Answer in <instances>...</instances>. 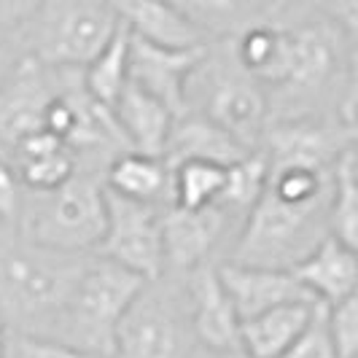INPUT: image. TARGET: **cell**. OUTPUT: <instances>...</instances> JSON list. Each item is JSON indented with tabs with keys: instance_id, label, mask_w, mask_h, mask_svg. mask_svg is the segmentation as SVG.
I'll use <instances>...</instances> for the list:
<instances>
[{
	"instance_id": "6da1fadb",
	"label": "cell",
	"mask_w": 358,
	"mask_h": 358,
	"mask_svg": "<svg viewBox=\"0 0 358 358\" xmlns=\"http://www.w3.org/2000/svg\"><path fill=\"white\" fill-rule=\"evenodd\" d=\"M90 256L46 248L0 221V323L49 337Z\"/></svg>"
},
{
	"instance_id": "7a4b0ae2",
	"label": "cell",
	"mask_w": 358,
	"mask_h": 358,
	"mask_svg": "<svg viewBox=\"0 0 358 358\" xmlns=\"http://www.w3.org/2000/svg\"><path fill=\"white\" fill-rule=\"evenodd\" d=\"M189 113H202L234 141L256 151L269 124L267 90L253 81L232 57L229 38L221 43H208L186 84Z\"/></svg>"
},
{
	"instance_id": "3957f363",
	"label": "cell",
	"mask_w": 358,
	"mask_h": 358,
	"mask_svg": "<svg viewBox=\"0 0 358 358\" xmlns=\"http://www.w3.org/2000/svg\"><path fill=\"white\" fill-rule=\"evenodd\" d=\"M17 227L33 243L54 251L94 253L106 229L103 176L76 170L57 189L24 192Z\"/></svg>"
},
{
	"instance_id": "277c9868",
	"label": "cell",
	"mask_w": 358,
	"mask_h": 358,
	"mask_svg": "<svg viewBox=\"0 0 358 358\" xmlns=\"http://www.w3.org/2000/svg\"><path fill=\"white\" fill-rule=\"evenodd\" d=\"M143 283V278L92 253L76 278L71 296L59 310L49 337L92 356L110 358L119 321Z\"/></svg>"
},
{
	"instance_id": "5b68a950",
	"label": "cell",
	"mask_w": 358,
	"mask_h": 358,
	"mask_svg": "<svg viewBox=\"0 0 358 358\" xmlns=\"http://www.w3.org/2000/svg\"><path fill=\"white\" fill-rule=\"evenodd\" d=\"M329 234V199L288 202L267 186L251 213L243 218L232 262L291 269Z\"/></svg>"
},
{
	"instance_id": "8992f818",
	"label": "cell",
	"mask_w": 358,
	"mask_h": 358,
	"mask_svg": "<svg viewBox=\"0 0 358 358\" xmlns=\"http://www.w3.org/2000/svg\"><path fill=\"white\" fill-rule=\"evenodd\" d=\"M189 294L178 275L143 283L119 321L110 358H197Z\"/></svg>"
},
{
	"instance_id": "52a82bcc",
	"label": "cell",
	"mask_w": 358,
	"mask_h": 358,
	"mask_svg": "<svg viewBox=\"0 0 358 358\" xmlns=\"http://www.w3.org/2000/svg\"><path fill=\"white\" fill-rule=\"evenodd\" d=\"M113 0H43L24 27V46L38 62L81 71L119 30Z\"/></svg>"
},
{
	"instance_id": "ba28073f",
	"label": "cell",
	"mask_w": 358,
	"mask_h": 358,
	"mask_svg": "<svg viewBox=\"0 0 358 358\" xmlns=\"http://www.w3.org/2000/svg\"><path fill=\"white\" fill-rule=\"evenodd\" d=\"M94 256L148 280L164 275L162 208L119 197L106 189V229Z\"/></svg>"
},
{
	"instance_id": "9c48e42d",
	"label": "cell",
	"mask_w": 358,
	"mask_h": 358,
	"mask_svg": "<svg viewBox=\"0 0 358 358\" xmlns=\"http://www.w3.org/2000/svg\"><path fill=\"white\" fill-rule=\"evenodd\" d=\"M62 68H49L27 52L14 76L0 90V148L8 154L14 145L43 129V113L52 103L59 84Z\"/></svg>"
},
{
	"instance_id": "30bf717a",
	"label": "cell",
	"mask_w": 358,
	"mask_h": 358,
	"mask_svg": "<svg viewBox=\"0 0 358 358\" xmlns=\"http://www.w3.org/2000/svg\"><path fill=\"white\" fill-rule=\"evenodd\" d=\"M234 221L218 205L186 210L167 205L162 210V248H164V272L186 275L194 267L213 262L215 248L227 237V227Z\"/></svg>"
},
{
	"instance_id": "8fae6325",
	"label": "cell",
	"mask_w": 358,
	"mask_h": 358,
	"mask_svg": "<svg viewBox=\"0 0 358 358\" xmlns=\"http://www.w3.org/2000/svg\"><path fill=\"white\" fill-rule=\"evenodd\" d=\"M205 52H208V43L189 46V49H164L129 36V84L162 100L178 119L183 113H189L186 84Z\"/></svg>"
},
{
	"instance_id": "7c38bea8",
	"label": "cell",
	"mask_w": 358,
	"mask_h": 358,
	"mask_svg": "<svg viewBox=\"0 0 358 358\" xmlns=\"http://www.w3.org/2000/svg\"><path fill=\"white\" fill-rule=\"evenodd\" d=\"M192 331L202 350H240V318L218 278L215 262L186 272Z\"/></svg>"
},
{
	"instance_id": "4fadbf2b",
	"label": "cell",
	"mask_w": 358,
	"mask_h": 358,
	"mask_svg": "<svg viewBox=\"0 0 358 358\" xmlns=\"http://www.w3.org/2000/svg\"><path fill=\"white\" fill-rule=\"evenodd\" d=\"M215 269L240 321H248L259 313L291 305V302H315L305 291V286L294 278L291 269L240 264L232 259L215 264Z\"/></svg>"
},
{
	"instance_id": "5bb4252c",
	"label": "cell",
	"mask_w": 358,
	"mask_h": 358,
	"mask_svg": "<svg viewBox=\"0 0 358 358\" xmlns=\"http://www.w3.org/2000/svg\"><path fill=\"white\" fill-rule=\"evenodd\" d=\"M119 22L132 38L164 49H189L208 43L205 30L183 11L178 0H113Z\"/></svg>"
},
{
	"instance_id": "9a60e30c",
	"label": "cell",
	"mask_w": 358,
	"mask_h": 358,
	"mask_svg": "<svg viewBox=\"0 0 358 358\" xmlns=\"http://www.w3.org/2000/svg\"><path fill=\"white\" fill-rule=\"evenodd\" d=\"M294 278L305 286V291L321 305H337L356 294L358 259L356 248L345 245L342 240L326 234L321 243L299 259L294 267Z\"/></svg>"
},
{
	"instance_id": "2e32d148",
	"label": "cell",
	"mask_w": 358,
	"mask_h": 358,
	"mask_svg": "<svg viewBox=\"0 0 358 358\" xmlns=\"http://www.w3.org/2000/svg\"><path fill=\"white\" fill-rule=\"evenodd\" d=\"M116 124L124 135L129 151L148 154V157H164L167 138L176 124V113L162 100L151 97L135 84H127L122 97L113 106Z\"/></svg>"
},
{
	"instance_id": "e0dca14e",
	"label": "cell",
	"mask_w": 358,
	"mask_h": 358,
	"mask_svg": "<svg viewBox=\"0 0 358 358\" xmlns=\"http://www.w3.org/2000/svg\"><path fill=\"white\" fill-rule=\"evenodd\" d=\"M234 62L259 81L264 90H272L286 68L288 52V27L278 19H259L248 22L237 33L229 36Z\"/></svg>"
},
{
	"instance_id": "ac0fdd59",
	"label": "cell",
	"mask_w": 358,
	"mask_h": 358,
	"mask_svg": "<svg viewBox=\"0 0 358 358\" xmlns=\"http://www.w3.org/2000/svg\"><path fill=\"white\" fill-rule=\"evenodd\" d=\"M245 154H251V148L234 141L229 132H224L202 113H183L173 124L162 159L167 162V167L186 159L215 162V164L229 167L232 162L243 159Z\"/></svg>"
},
{
	"instance_id": "d6986e66",
	"label": "cell",
	"mask_w": 358,
	"mask_h": 358,
	"mask_svg": "<svg viewBox=\"0 0 358 358\" xmlns=\"http://www.w3.org/2000/svg\"><path fill=\"white\" fill-rule=\"evenodd\" d=\"M318 302H291L240 321V350L248 358H280L307 329Z\"/></svg>"
},
{
	"instance_id": "ffe728a7",
	"label": "cell",
	"mask_w": 358,
	"mask_h": 358,
	"mask_svg": "<svg viewBox=\"0 0 358 358\" xmlns=\"http://www.w3.org/2000/svg\"><path fill=\"white\" fill-rule=\"evenodd\" d=\"M103 183L108 192L119 197L154 205L162 210L170 205V167L162 157L122 151L108 162Z\"/></svg>"
},
{
	"instance_id": "44dd1931",
	"label": "cell",
	"mask_w": 358,
	"mask_h": 358,
	"mask_svg": "<svg viewBox=\"0 0 358 358\" xmlns=\"http://www.w3.org/2000/svg\"><path fill=\"white\" fill-rule=\"evenodd\" d=\"M127 84H129V30L119 24L113 38L81 68V87L94 103L113 110Z\"/></svg>"
},
{
	"instance_id": "7402d4cb",
	"label": "cell",
	"mask_w": 358,
	"mask_h": 358,
	"mask_svg": "<svg viewBox=\"0 0 358 358\" xmlns=\"http://www.w3.org/2000/svg\"><path fill=\"white\" fill-rule=\"evenodd\" d=\"M329 234L358 248V157L353 145L345 148L331 167Z\"/></svg>"
},
{
	"instance_id": "603a6c76",
	"label": "cell",
	"mask_w": 358,
	"mask_h": 358,
	"mask_svg": "<svg viewBox=\"0 0 358 358\" xmlns=\"http://www.w3.org/2000/svg\"><path fill=\"white\" fill-rule=\"evenodd\" d=\"M227 178V167L215 162L186 159L170 164V205L197 210L218 205Z\"/></svg>"
},
{
	"instance_id": "cb8c5ba5",
	"label": "cell",
	"mask_w": 358,
	"mask_h": 358,
	"mask_svg": "<svg viewBox=\"0 0 358 358\" xmlns=\"http://www.w3.org/2000/svg\"><path fill=\"white\" fill-rule=\"evenodd\" d=\"M267 157L262 148H256L251 154H245L243 159L232 162L227 167V178H224V189L218 197V208L227 210L232 218H245L256 205V199L262 197L264 183H267Z\"/></svg>"
},
{
	"instance_id": "d4e9b609",
	"label": "cell",
	"mask_w": 358,
	"mask_h": 358,
	"mask_svg": "<svg viewBox=\"0 0 358 358\" xmlns=\"http://www.w3.org/2000/svg\"><path fill=\"white\" fill-rule=\"evenodd\" d=\"M183 11L210 33L232 36L248 22H259L267 17V0H178Z\"/></svg>"
},
{
	"instance_id": "484cf974",
	"label": "cell",
	"mask_w": 358,
	"mask_h": 358,
	"mask_svg": "<svg viewBox=\"0 0 358 358\" xmlns=\"http://www.w3.org/2000/svg\"><path fill=\"white\" fill-rule=\"evenodd\" d=\"M3 358H100L73 348L68 342L22 329H8L3 337Z\"/></svg>"
},
{
	"instance_id": "4316f807",
	"label": "cell",
	"mask_w": 358,
	"mask_h": 358,
	"mask_svg": "<svg viewBox=\"0 0 358 358\" xmlns=\"http://www.w3.org/2000/svg\"><path fill=\"white\" fill-rule=\"evenodd\" d=\"M326 329L337 358H356L358 353V299L356 294L326 307Z\"/></svg>"
},
{
	"instance_id": "83f0119b",
	"label": "cell",
	"mask_w": 358,
	"mask_h": 358,
	"mask_svg": "<svg viewBox=\"0 0 358 358\" xmlns=\"http://www.w3.org/2000/svg\"><path fill=\"white\" fill-rule=\"evenodd\" d=\"M280 358H337L329 329H326V305L318 302L307 329Z\"/></svg>"
},
{
	"instance_id": "f1b7e54d",
	"label": "cell",
	"mask_w": 358,
	"mask_h": 358,
	"mask_svg": "<svg viewBox=\"0 0 358 358\" xmlns=\"http://www.w3.org/2000/svg\"><path fill=\"white\" fill-rule=\"evenodd\" d=\"M315 17L340 30L348 41L356 43L358 36V0H310Z\"/></svg>"
},
{
	"instance_id": "f546056e",
	"label": "cell",
	"mask_w": 358,
	"mask_h": 358,
	"mask_svg": "<svg viewBox=\"0 0 358 358\" xmlns=\"http://www.w3.org/2000/svg\"><path fill=\"white\" fill-rule=\"evenodd\" d=\"M22 183L14 170V164L8 159V154L0 148V221L6 224H17L19 208H22Z\"/></svg>"
},
{
	"instance_id": "4dcf8cb0",
	"label": "cell",
	"mask_w": 358,
	"mask_h": 358,
	"mask_svg": "<svg viewBox=\"0 0 358 358\" xmlns=\"http://www.w3.org/2000/svg\"><path fill=\"white\" fill-rule=\"evenodd\" d=\"M27 46H24V36L0 27V90L6 87V81L14 76L19 62L24 59Z\"/></svg>"
},
{
	"instance_id": "1f68e13d",
	"label": "cell",
	"mask_w": 358,
	"mask_h": 358,
	"mask_svg": "<svg viewBox=\"0 0 358 358\" xmlns=\"http://www.w3.org/2000/svg\"><path fill=\"white\" fill-rule=\"evenodd\" d=\"M43 0H0V27L24 33Z\"/></svg>"
},
{
	"instance_id": "d6a6232c",
	"label": "cell",
	"mask_w": 358,
	"mask_h": 358,
	"mask_svg": "<svg viewBox=\"0 0 358 358\" xmlns=\"http://www.w3.org/2000/svg\"><path fill=\"white\" fill-rule=\"evenodd\" d=\"M197 358H248L243 350H202V356Z\"/></svg>"
},
{
	"instance_id": "836d02e7",
	"label": "cell",
	"mask_w": 358,
	"mask_h": 358,
	"mask_svg": "<svg viewBox=\"0 0 358 358\" xmlns=\"http://www.w3.org/2000/svg\"><path fill=\"white\" fill-rule=\"evenodd\" d=\"M294 0H267V17L275 19V14H280L283 8H288Z\"/></svg>"
},
{
	"instance_id": "e575fe53",
	"label": "cell",
	"mask_w": 358,
	"mask_h": 358,
	"mask_svg": "<svg viewBox=\"0 0 358 358\" xmlns=\"http://www.w3.org/2000/svg\"><path fill=\"white\" fill-rule=\"evenodd\" d=\"M3 337H6V326L0 323V358H3Z\"/></svg>"
}]
</instances>
